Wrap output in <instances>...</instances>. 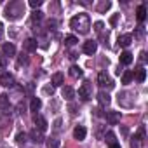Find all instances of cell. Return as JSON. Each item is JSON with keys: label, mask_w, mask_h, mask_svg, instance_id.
<instances>
[{"label": "cell", "mask_w": 148, "mask_h": 148, "mask_svg": "<svg viewBox=\"0 0 148 148\" xmlns=\"http://www.w3.org/2000/svg\"><path fill=\"white\" fill-rule=\"evenodd\" d=\"M9 106V96L7 94H0V110H5Z\"/></svg>", "instance_id": "21"}, {"label": "cell", "mask_w": 148, "mask_h": 148, "mask_svg": "<svg viewBox=\"0 0 148 148\" xmlns=\"http://www.w3.org/2000/svg\"><path fill=\"white\" fill-rule=\"evenodd\" d=\"M30 134H32V139H33L35 143H42V141H44V136H42V132H40V131L33 129V131H32Z\"/></svg>", "instance_id": "20"}, {"label": "cell", "mask_w": 148, "mask_h": 148, "mask_svg": "<svg viewBox=\"0 0 148 148\" xmlns=\"http://www.w3.org/2000/svg\"><path fill=\"white\" fill-rule=\"evenodd\" d=\"M25 139H26V134H25V132H19V134L16 136V141H18V143H23Z\"/></svg>", "instance_id": "28"}, {"label": "cell", "mask_w": 148, "mask_h": 148, "mask_svg": "<svg viewBox=\"0 0 148 148\" xmlns=\"http://www.w3.org/2000/svg\"><path fill=\"white\" fill-rule=\"evenodd\" d=\"M136 18H138V21H145V18H146V9H145V5H139V7H138Z\"/></svg>", "instance_id": "19"}, {"label": "cell", "mask_w": 148, "mask_h": 148, "mask_svg": "<svg viewBox=\"0 0 148 148\" xmlns=\"http://www.w3.org/2000/svg\"><path fill=\"white\" fill-rule=\"evenodd\" d=\"M4 56L7 54V56H14L16 54V47H14V44H4V52H2Z\"/></svg>", "instance_id": "17"}, {"label": "cell", "mask_w": 148, "mask_h": 148, "mask_svg": "<svg viewBox=\"0 0 148 148\" xmlns=\"http://www.w3.org/2000/svg\"><path fill=\"white\" fill-rule=\"evenodd\" d=\"M30 5H32L33 9H37V7H40V5H42V0H32Z\"/></svg>", "instance_id": "26"}, {"label": "cell", "mask_w": 148, "mask_h": 148, "mask_svg": "<svg viewBox=\"0 0 148 148\" xmlns=\"http://www.w3.org/2000/svg\"><path fill=\"white\" fill-rule=\"evenodd\" d=\"M35 125L38 127V131H40V132H44V131L47 129V125H49V124H47V120H45L42 115H35Z\"/></svg>", "instance_id": "8"}, {"label": "cell", "mask_w": 148, "mask_h": 148, "mask_svg": "<svg viewBox=\"0 0 148 148\" xmlns=\"http://www.w3.org/2000/svg\"><path fill=\"white\" fill-rule=\"evenodd\" d=\"M19 63H21V64H26V63H28V58H23V56H21V58H19Z\"/></svg>", "instance_id": "31"}, {"label": "cell", "mask_w": 148, "mask_h": 148, "mask_svg": "<svg viewBox=\"0 0 148 148\" xmlns=\"http://www.w3.org/2000/svg\"><path fill=\"white\" fill-rule=\"evenodd\" d=\"M98 99H99V105L101 106H108L110 105V96H108V92H105V91H99L98 92Z\"/></svg>", "instance_id": "9"}, {"label": "cell", "mask_w": 148, "mask_h": 148, "mask_svg": "<svg viewBox=\"0 0 148 148\" xmlns=\"http://www.w3.org/2000/svg\"><path fill=\"white\" fill-rule=\"evenodd\" d=\"M40 108H42V101H40L38 98H33V99H32V103H30V112L37 113Z\"/></svg>", "instance_id": "13"}, {"label": "cell", "mask_w": 148, "mask_h": 148, "mask_svg": "<svg viewBox=\"0 0 148 148\" xmlns=\"http://www.w3.org/2000/svg\"><path fill=\"white\" fill-rule=\"evenodd\" d=\"M44 92H51L52 94V87H44Z\"/></svg>", "instance_id": "33"}, {"label": "cell", "mask_w": 148, "mask_h": 148, "mask_svg": "<svg viewBox=\"0 0 148 148\" xmlns=\"http://www.w3.org/2000/svg\"><path fill=\"white\" fill-rule=\"evenodd\" d=\"M120 63H122V64H131V63H132V54L127 52V51L122 52V54H120Z\"/></svg>", "instance_id": "18"}, {"label": "cell", "mask_w": 148, "mask_h": 148, "mask_svg": "<svg viewBox=\"0 0 148 148\" xmlns=\"http://www.w3.org/2000/svg\"><path fill=\"white\" fill-rule=\"evenodd\" d=\"M86 136H87V129L84 125H77L75 131H73V138L79 139V141H82V139H86Z\"/></svg>", "instance_id": "6"}, {"label": "cell", "mask_w": 148, "mask_h": 148, "mask_svg": "<svg viewBox=\"0 0 148 148\" xmlns=\"http://www.w3.org/2000/svg\"><path fill=\"white\" fill-rule=\"evenodd\" d=\"M63 82H64L63 73H54V75H52V86H54V87H59V86H63Z\"/></svg>", "instance_id": "14"}, {"label": "cell", "mask_w": 148, "mask_h": 148, "mask_svg": "<svg viewBox=\"0 0 148 148\" xmlns=\"http://www.w3.org/2000/svg\"><path fill=\"white\" fill-rule=\"evenodd\" d=\"M61 96H63L64 99H68V101H70V99H73V96H75V91H73L70 86H64V87L61 89Z\"/></svg>", "instance_id": "10"}, {"label": "cell", "mask_w": 148, "mask_h": 148, "mask_svg": "<svg viewBox=\"0 0 148 148\" xmlns=\"http://www.w3.org/2000/svg\"><path fill=\"white\" fill-rule=\"evenodd\" d=\"M143 136H145V127H141V129H139V131H138V138H139V139H141V138H143Z\"/></svg>", "instance_id": "30"}, {"label": "cell", "mask_w": 148, "mask_h": 148, "mask_svg": "<svg viewBox=\"0 0 148 148\" xmlns=\"http://www.w3.org/2000/svg\"><path fill=\"white\" fill-rule=\"evenodd\" d=\"M47 145H49V148H58L59 141H56V139H52V141H51V139H49V143H47Z\"/></svg>", "instance_id": "29"}, {"label": "cell", "mask_w": 148, "mask_h": 148, "mask_svg": "<svg viewBox=\"0 0 148 148\" xmlns=\"http://www.w3.org/2000/svg\"><path fill=\"white\" fill-rule=\"evenodd\" d=\"M82 68L80 66H77V64H73L71 68H70V75L73 77V79H79V77H82Z\"/></svg>", "instance_id": "15"}, {"label": "cell", "mask_w": 148, "mask_h": 148, "mask_svg": "<svg viewBox=\"0 0 148 148\" xmlns=\"http://www.w3.org/2000/svg\"><path fill=\"white\" fill-rule=\"evenodd\" d=\"M131 42H132V37L131 35H120L119 37V45L120 47H129Z\"/></svg>", "instance_id": "12"}, {"label": "cell", "mask_w": 148, "mask_h": 148, "mask_svg": "<svg viewBox=\"0 0 148 148\" xmlns=\"http://www.w3.org/2000/svg\"><path fill=\"white\" fill-rule=\"evenodd\" d=\"M98 84H99L101 87H113V82H112V79L108 77L106 71H101L99 75H98Z\"/></svg>", "instance_id": "2"}, {"label": "cell", "mask_w": 148, "mask_h": 148, "mask_svg": "<svg viewBox=\"0 0 148 148\" xmlns=\"http://www.w3.org/2000/svg\"><path fill=\"white\" fill-rule=\"evenodd\" d=\"M132 77H136V80L138 82H145V79H146V71H145V68H136V73H132Z\"/></svg>", "instance_id": "11"}, {"label": "cell", "mask_w": 148, "mask_h": 148, "mask_svg": "<svg viewBox=\"0 0 148 148\" xmlns=\"http://www.w3.org/2000/svg\"><path fill=\"white\" fill-rule=\"evenodd\" d=\"M79 96L82 98V99H89L91 98V84H82V87L79 89Z\"/></svg>", "instance_id": "7"}, {"label": "cell", "mask_w": 148, "mask_h": 148, "mask_svg": "<svg viewBox=\"0 0 148 148\" xmlns=\"http://www.w3.org/2000/svg\"><path fill=\"white\" fill-rule=\"evenodd\" d=\"M94 26H96V30H98V32H101V28H103V23H96Z\"/></svg>", "instance_id": "32"}, {"label": "cell", "mask_w": 148, "mask_h": 148, "mask_svg": "<svg viewBox=\"0 0 148 148\" xmlns=\"http://www.w3.org/2000/svg\"><path fill=\"white\" fill-rule=\"evenodd\" d=\"M132 73H134V71H124V73H122V84H131V80L134 79Z\"/></svg>", "instance_id": "22"}, {"label": "cell", "mask_w": 148, "mask_h": 148, "mask_svg": "<svg viewBox=\"0 0 148 148\" xmlns=\"http://www.w3.org/2000/svg\"><path fill=\"white\" fill-rule=\"evenodd\" d=\"M0 84L4 87H12L14 86V77L11 73H2V75H0Z\"/></svg>", "instance_id": "4"}, {"label": "cell", "mask_w": 148, "mask_h": 148, "mask_svg": "<svg viewBox=\"0 0 148 148\" xmlns=\"http://www.w3.org/2000/svg\"><path fill=\"white\" fill-rule=\"evenodd\" d=\"M44 18V12H40V11H37V12H33V19L35 21H40Z\"/></svg>", "instance_id": "27"}, {"label": "cell", "mask_w": 148, "mask_h": 148, "mask_svg": "<svg viewBox=\"0 0 148 148\" xmlns=\"http://www.w3.org/2000/svg\"><path fill=\"white\" fill-rule=\"evenodd\" d=\"M105 139H106V143H108V145H113V143H115V132L108 131V132H106V136H105Z\"/></svg>", "instance_id": "24"}, {"label": "cell", "mask_w": 148, "mask_h": 148, "mask_svg": "<svg viewBox=\"0 0 148 148\" xmlns=\"http://www.w3.org/2000/svg\"><path fill=\"white\" fill-rule=\"evenodd\" d=\"M25 49L30 51V52L37 51V40H35V38H28V40L25 42Z\"/></svg>", "instance_id": "16"}, {"label": "cell", "mask_w": 148, "mask_h": 148, "mask_svg": "<svg viewBox=\"0 0 148 148\" xmlns=\"http://www.w3.org/2000/svg\"><path fill=\"white\" fill-rule=\"evenodd\" d=\"M110 148H120V145L119 143H113V145H110Z\"/></svg>", "instance_id": "34"}, {"label": "cell", "mask_w": 148, "mask_h": 148, "mask_svg": "<svg viewBox=\"0 0 148 148\" xmlns=\"http://www.w3.org/2000/svg\"><path fill=\"white\" fill-rule=\"evenodd\" d=\"M5 66H7V58L0 52V68H5Z\"/></svg>", "instance_id": "25"}, {"label": "cell", "mask_w": 148, "mask_h": 148, "mask_svg": "<svg viewBox=\"0 0 148 148\" xmlns=\"http://www.w3.org/2000/svg\"><path fill=\"white\" fill-rule=\"evenodd\" d=\"M77 42H79V38H77V37H73V35L64 37V44H66V45H75Z\"/></svg>", "instance_id": "23"}, {"label": "cell", "mask_w": 148, "mask_h": 148, "mask_svg": "<svg viewBox=\"0 0 148 148\" xmlns=\"http://www.w3.org/2000/svg\"><path fill=\"white\" fill-rule=\"evenodd\" d=\"M70 26L75 30V32H79L80 35H86V33H89L91 19H89V16H87V14H79V16H75V18H71Z\"/></svg>", "instance_id": "1"}, {"label": "cell", "mask_w": 148, "mask_h": 148, "mask_svg": "<svg viewBox=\"0 0 148 148\" xmlns=\"http://www.w3.org/2000/svg\"><path fill=\"white\" fill-rule=\"evenodd\" d=\"M106 122L110 124V125H115V124H119L120 122V112H113V110H110V112H106Z\"/></svg>", "instance_id": "3"}, {"label": "cell", "mask_w": 148, "mask_h": 148, "mask_svg": "<svg viewBox=\"0 0 148 148\" xmlns=\"http://www.w3.org/2000/svg\"><path fill=\"white\" fill-rule=\"evenodd\" d=\"M96 51H98V42H94V40H87V42L84 44V52H86V54L92 56Z\"/></svg>", "instance_id": "5"}]
</instances>
